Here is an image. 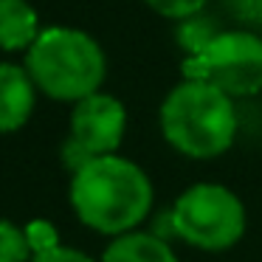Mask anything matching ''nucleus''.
<instances>
[{"label": "nucleus", "instance_id": "nucleus-1", "mask_svg": "<svg viewBox=\"0 0 262 262\" xmlns=\"http://www.w3.org/2000/svg\"><path fill=\"white\" fill-rule=\"evenodd\" d=\"M152 183L130 158L96 155L71 181V206L88 228L119 237L138 228L152 209Z\"/></svg>", "mask_w": 262, "mask_h": 262}, {"label": "nucleus", "instance_id": "nucleus-2", "mask_svg": "<svg viewBox=\"0 0 262 262\" xmlns=\"http://www.w3.org/2000/svg\"><path fill=\"white\" fill-rule=\"evenodd\" d=\"M161 133L186 158H217L237 138V107L228 93L183 79L161 104Z\"/></svg>", "mask_w": 262, "mask_h": 262}, {"label": "nucleus", "instance_id": "nucleus-3", "mask_svg": "<svg viewBox=\"0 0 262 262\" xmlns=\"http://www.w3.org/2000/svg\"><path fill=\"white\" fill-rule=\"evenodd\" d=\"M26 71L37 91L57 102H79L102 91L107 76L104 51L91 34L68 26L42 29L26 51Z\"/></svg>", "mask_w": 262, "mask_h": 262}, {"label": "nucleus", "instance_id": "nucleus-4", "mask_svg": "<svg viewBox=\"0 0 262 262\" xmlns=\"http://www.w3.org/2000/svg\"><path fill=\"white\" fill-rule=\"evenodd\" d=\"M169 231L200 251H226L245 234V206L220 183H194L172 206Z\"/></svg>", "mask_w": 262, "mask_h": 262}, {"label": "nucleus", "instance_id": "nucleus-5", "mask_svg": "<svg viewBox=\"0 0 262 262\" xmlns=\"http://www.w3.org/2000/svg\"><path fill=\"white\" fill-rule=\"evenodd\" d=\"M183 79H200L231 99L262 91V37L254 31H220L209 46L183 62Z\"/></svg>", "mask_w": 262, "mask_h": 262}, {"label": "nucleus", "instance_id": "nucleus-6", "mask_svg": "<svg viewBox=\"0 0 262 262\" xmlns=\"http://www.w3.org/2000/svg\"><path fill=\"white\" fill-rule=\"evenodd\" d=\"M124 130H127V110L116 96L96 91L91 96L74 102L68 138H74L93 158L116 152L121 147Z\"/></svg>", "mask_w": 262, "mask_h": 262}, {"label": "nucleus", "instance_id": "nucleus-7", "mask_svg": "<svg viewBox=\"0 0 262 262\" xmlns=\"http://www.w3.org/2000/svg\"><path fill=\"white\" fill-rule=\"evenodd\" d=\"M37 85L26 65L0 62V133H14L31 119Z\"/></svg>", "mask_w": 262, "mask_h": 262}, {"label": "nucleus", "instance_id": "nucleus-8", "mask_svg": "<svg viewBox=\"0 0 262 262\" xmlns=\"http://www.w3.org/2000/svg\"><path fill=\"white\" fill-rule=\"evenodd\" d=\"M102 262H178V256L161 234L133 228L113 237L102 254Z\"/></svg>", "mask_w": 262, "mask_h": 262}, {"label": "nucleus", "instance_id": "nucleus-9", "mask_svg": "<svg viewBox=\"0 0 262 262\" xmlns=\"http://www.w3.org/2000/svg\"><path fill=\"white\" fill-rule=\"evenodd\" d=\"M40 31V17L29 0H0V48L3 51H29Z\"/></svg>", "mask_w": 262, "mask_h": 262}, {"label": "nucleus", "instance_id": "nucleus-10", "mask_svg": "<svg viewBox=\"0 0 262 262\" xmlns=\"http://www.w3.org/2000/svg\"><path fill=\"white\" fill-rule=\"evenodd\" d=\"M220 34V26H217V20L211 17V14H189V17L178 20V46L183 48V54L186 57H194V54H200L206 46H209L214 37Z\"/></svg>", "mask_w": 262, "mask_h": 262}, {"label": "nucleus", "instance_id": "nucleus-11", "mask_svg": "<svg viewBox=\"0 0 262 262\" xmlns=\"http://www.w3.org/2000/svg\"><path fill=\"white\" fill-rule=\"evenodd\" d=\"M31 245L26 231L12 220L0 217V262H31Z\"/></svg>", "mask_w": 262, "mask_h": 262}, {"label": "nucleus", "instance_id": "nucleus-12", "mask_svg": "<svg viewBox=\"0 0 262 262\" xmlns=\"http://www.w3.org/2000/svg\"><path fill=\"white\" fill-rule=\"evenodd\" d=\"M23 231H26V239L31 245V254H42V251L59 245V234L48 220H31V223H26Z\"/></svg>", "mask_w": 262, "mask_h": 262}, {"label": "nucleus", "instance_id": "nucleus-13", "mask_svg": "<svg viewBox=\"0 0 262 262\" xmlns=\"http://www.w3.org/2000/svg\"><path fill=\"white\" fill-rule=\"evenodd\" d=\"M149 9L161 14V17H169V20H183L189 14H198L203 12L206 0H144Z\"/></svg>", "mask_w": 262, "mask_h": 262}, {"label": "nucleus", "instance_id": "nucleus-14", "mask_svg": "<svg viewBox=\"0 0 262 262\" xmlns=\"http://www.w3.org/2000/svg\"><path fill=\"white\" fill-rule=\"evenodd\" d=\"M31 262H93L88 254H82V251L76 248H68V245H54V248L42 251V254H34L31 256Z\"/></svg>", "mask_w": 262, "mask_h": 262}, {"label": "nucleus", "instance_id": "nucleus-15", "mask_svg": "<svg viewBox=\"0 0 262 262\" xmlns=\"http://www.w3.org/2000/svg\"><path fill=\"white\" fill-rule=\"evenodd\" d=\"M234 17L251 26H262V0H226Z\"/></svg>", "mask_w": 262, "mask_h": 262}]
</instances>
